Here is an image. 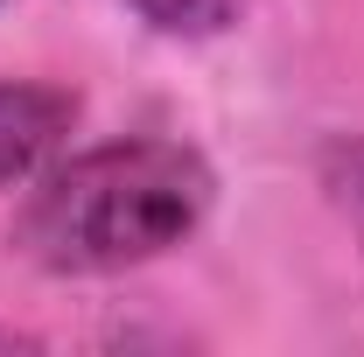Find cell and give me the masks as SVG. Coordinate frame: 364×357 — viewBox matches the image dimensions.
Masks as SVG:
<instances>
[{
	"mask_svg": "<svg viewBox=\"0 0 364 357\" xmlns=\"http://www.w3.org/2000/svg\"><path fill=\"white\" fill-rule=\"evenodd\" d=\"M210 196L218 176L189 140L127 134L85 154H56L36 176L14 218V252L56 280L127 273L176 252L210 218Z\"/></svg>",
	"mask_w": 364,
	"mask_h": 357,
	"instance_id": "cell-1",
	"label": "cell"
},
{
	"mask_svg": "<svg viewBox=\"0 0 364 357\" xmlns=\"http://www.w3.org/2000/svg\"><path fill=\"white\" fill-rule=\"evenodd\" d=\"M77 127V91L49 78H0V189L36 182L70 147Z\"/></svg>",
	"mask_w": 364,
	"mask_h": 357,
	"instance_id": "cell-2",
	"label": "cell"
},
{
	"mask_svg": "<svg viewBox=\"0 0 364 357\" xmlns=\"http://www.w3.org/2000/svg\"><path fill=\"white\" fill-rule=\"evenodd\" d=\"M127 7H134L154 36H168V43H210V36L238 28V14L252 0H127Z\"/></svg>",
	"mask_w": 364,
	"mask_h": 357,
	"instance_id": "cell-3",
	"label": "cell"
},
{
	"mask_svg": "<svg viewBox=\"0 0 364 357\" xmlns=\"http://www.w3.org/2000/svg\"><path fill=\"white\" fill-rule=\"evenodd\" d=\"M316 182L329 196V211L350 224V238L364 245V134H336L316 154Z\"/></svg>",
	"mask_w": 364,
	"mask_h": 357,
	"instance_id": "cell-4",
	"label": "cell"
},
{
	"mask_svg": "<svg viewBox=\"0 0 364 357\" xmlns=\"http://www.w3.org/2000/svg\"><path fill=\"white\" fill-rule=\"evenodd\" d=\"M21 343H36V336H21V329H0V351H21Z\"/></svg>",
	"mask_w": 364,
	"mask_h": 357,
	"instance_id": "cell-5",
	"label": "cell"
}]
</instances>
